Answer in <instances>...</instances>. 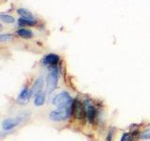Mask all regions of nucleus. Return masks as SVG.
<instances>
[{"label":"nucleus","mask_w":150,"mask_h":141,"mask_svg":"<svg viewBox=\"0 0 150 141\" xmlns=\"http://www.w3.org/2000/svg\"><path fill=\"white\" fill-rule=\"evenodd\" d=\"M73 102L72 97L68 91H61L52 100V103L57 108H71Z\"/></svg>","instance_id":"1"},{"label":"nucleus","mask_w":150,"mask_h":141,"mask_svg":"<svg viewBox=\"0 0 150 141\" xmlns=\"http://www.w3.org/2000/svg\"><path fill=\"white\" fill-rule=\"evenodd\" d=\"M72 115V107L71 108H56L52 110L49 114V118L52 121L60 122L67 120Z\"/></svg>","instance_id":"2"},{"label":"nucleus","mask_w":150,"mask_h":141,"mask_svg":"<svg viewBox=\"0 0 150 141\" xmlns=\"http://www.w3.org/2000/svg\"><path fill=\"white\" fill-rule=\"evenodd\" d=\"M58 78H59V72L56 67L52 68L49 73L47 74L46 78V90L48 93H52L58 85Z\"/></svg>","instance_id":"3"},{"label":"nucleus","mask_w":150,"mask_h":141,"mask_svg":"<svg viewBox=\"0 0 150 141\" xmlns=\"http://www.w3.org/2000/svg\"><path fill=\"white\" fill-rule=\"evenodd\" d=\"M83 103L84 106V110H86V115L87 120L90 122V123H94V121H95L96 117H97L96 106L94 105V103L89 100V99H86Z\"/></svg>","instance_id":"4"},{"label":"nucleus","mask_w":150,"mask_h":141,"mask_svg":"<svg viewBox=\"0 0 150 141\" xmlns=\"http://www.w3.org/2000/svg\"><path fill=\"white\" fill-rule=\"evenodd\" d=\"M72 114L79 120H84V118H86V110H84L83 103H82L78 100H75L72 105Z\"/></svg>","instance_id":"5"},{"label":"nucleus","mask_w":150,"mask_h":141,"mask_svg":"<svg viewBox=\"0 0 150 141\" xmlns=\"http://www.w3.org/2000/svg\"><path fill=\"white\" fill-rule=\"evenodd\" d=\"M21 121H22V120L20 118H16V119H11V118H9V119L4 120L2 121V130L6 131V132L11 131L14 128H16V127L21 123Z\"/></svg>","instance_id":"6"},{"label":"nucleus","mask_w":150,"mask_h":141,"mask_svg":"<svg viewBox=\"0 0 150 141\" xmlns=\"http://www.w3.org/2000/svg\"><path fill=\"white\" fill-rule=\"evenodd\" d=\"M59 56L55 54H49L45 56L43 59H42V64L45 66H52V67H55L59 62Z\"/></svg>","instance_id":"7"},{"label":"nucleus","mask_w":150,"mask_h":141,"mask_svg":"<svg viewBox=\"0 0 150 141\" xmlns=\"http://www.w3.org/2000/svg\"><path fill=\"white\" fill-rule=\"evenodd\" d=\"M43 79L41 77H39L38 79H36V81L33 84L31 89V93H32V96H36L38 93H40L41 92V89L43 88Z\"/></svg>","instance_id":"8"},{"label":"nucleus","mask_w":150,"mask_h":141,"mask_svg":"<svg viewBox=\"0 0 150 141\" xmlns=\"http://www.w3.org/2000/svg\"><path fill=\"white\" fill-rule=\"evenodd\" d=\"M32 97L31 89H29L27 87H25L22 88V90L18 96V101L21 103H25Z\"/></svg>","instance_id":"9"},{"label":"nucleus","mask_w":150,"mask_h":141,"mask_svg":"<svg viewBox=\"0 0 150 141\" xmlns=\"http://www.w3.org/2000/svg\"><path fill=\"white\" fill-rule=\"evenodd\" d=\"M45 94L44 93H38L34 98V105L36 106H41L44 105L45 103Z\"/></svg>","instance_id":"10"},{"label":"nucleus","mask_w":150,"mask_h":141,"mask_svg":"<svg viewBox=\"0 0 150 141\" xmlns=\"http://www.w3.org/2000/svg\"><path fill=\"white\" fill-rule=\"evenodd\" d=\"M17 35L21 38H23V39H30L33 37V32L25 29V28H21L17 31Z\"/></svg>","instance_id":"11"},{"label":"nucleus","mask_w":150,"mask_h":141,"mask_svg":"<svg viewBox=\"0 0 150 141\" xmlns=\"http://www.w3.org/2000/svg\"><path fill=\"white\" fill-rule=\"evenodd\" d=\"M18 24L20 26H34L36 24V21L33 19H25V18H21L18 20Z\"/></svg>","instance_id":"12"},{"label":"nucleus","mask_w":150,"mask_h":141,"mask_svg":"<svg viewBox=\"0 0 150 141\" xmlns=\"http://www.w3.org/2000/svg\"><path fill=\"white\" fill-rule=\"evenodd\" d=\"M17 12L22 16V18H25V19H33V15L31 14L30 11H28L25 9H19Z\"/></svg>","instance_id":"13"},{"label":"nucleus","mask_w":150,"mask_h":141,"mask_svg":"<svg viewBox=\"0 0 150 141\" xmlns=\"http://www.w3.org/2000/svg\"><path fill=\"white\" fill-rule=\"evenodd\" d=\"M0 19H1L2 22L8 23V24H12L15 22V19L11 15H8V14H1V15H0Z\"/></svg>","instance_id":"14"},{"label":"nucleus","mask_w":150,"mask_h":141,"mask_svg":"<svg viewBox=\"0 0 150 141\" xmlns=\"http://www.w3.org/2000/svg\"><path fill=\"white\" fill-rule=\"evenodd\" d=\"M133 139V135L130 133H124L121 136L120 141H132Z\"/></svg>","instance_id":"15"},{"label":"nucleus","mask_w":150,"mask_h":141,"mask_svg":"<svg viewBox=\"0 0 150 141\" xmlns=\"http://www.w3.org/2000/svg\"><path fill=\"white\" fill-rule=\"evenodd\" d=\"M141 138L142 139H150V128L145 129L142 134H141Z\"/></svg>","instance_id":"16"},{"label":"nucleus","mask_w":150,"mask_h":141,"mask_svg":"<svg viewBox=\"0 0 150 141\" xmlns=\"http://www.w3.org/2000/svg\"><path fill=\"white\" fill-rule=\"evenodd\" d=\"M11 39V34H3V35H0V41L1 42H5L8 40Z\"/></svg>","instance_id":"17"},{"label":"nucleus","mask_w":150,"mask_h":141,"mask_svg":"<svg viewBox=\"0 0 150 141\" xmlns=\"http://www.w3.org/2000/svg\"><path fill=\"white\" fill-rule=\"evenodd\" d=\"M106 141H112V130L109 131L107 136H106Z\"/></svg>","instance_id":"18"}]
</instances>
